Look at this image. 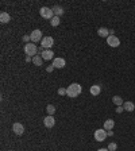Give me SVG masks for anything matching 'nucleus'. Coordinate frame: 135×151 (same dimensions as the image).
Returning a JSON list of instances; mask_svg holds the SVG:
<instances>
[{"label":"nucleus","instance_id":"nucleus-10","mask_svg":"<svg viewBox=\"0 0 135 151\" xmlns=\"http://www.w3.org/2000/svg\"><path fill=\"white\" fill-rule=\"evenodd\" d=\"M41 57H42L45 61H49V60H51V58L54 57V53L50 49H47V50H43L42 53H41Z\"/></svg>","mask_w":135,"mask_h":151},{"label":"nucleus","instance_id":"nucleus-9","mask_svg":"<svg viewBox=\"0 0 135 151\" xmlns=\"http://www.w3.org/2000/svg\"><path fill=\"white\" fill-rule=\"evenodd\" d=\"M53 66L54 67H58V69H62V67L65 66V60H64V58H61V57L54 58V60H53Z\"/></svg>","mask_w":135,"mask_h":151},{"label":"nucleus","instance_id":"nucleus-11","mask_svg":"<svg viewBox=\"0 0 135 151\" xmlns=\"http://www.w3.org/2000/svg\"><path fill=\"white\" fill-rule=\"evenodd\" d=\"M12 130H14V132L16 133V135H22V133L25 132V127L20 123H15L14 126H12Z\"/></svg>","mask_w":135,"mask_h":151},{"label":"nucleus","instance_id":"nucleus-2","mask_svg":"<svg viewBox=\"0 0 135 151\" xmlns=\"http://www.w3.org/2000/svg\"><path fill=\"white\" fill-rule=\"evenodd\" d=\"M39 14H41V16H42V18L50 19V20H51V19L56 16V15H54V12H53V10H51V8H49V7H42L41 10H39Z\"/></svg>","mask_w":135,"mask_h":151},{"label":"nucleus","instance_id":"nucleus-19","mask_svg":"<svg viewBox=\"0 0 135 151\" xmlns=\"http://www.w3.org/2000/svg\"><path fill=\"white\" fill-rule=\"evenodd\" d=\"M51 10H53V12H54V15H56V16H61V15L64 14V10H62L61 7H58V6L53 7Z\"/></svg>","mask_w":135,"mask_h":151},{"label":"nucleus","instance_id":"nucleus-23","mask_svg":"<svg viewBox=\"0 0 135 151\" xmlns=\"http://www.w3.org/2000/svg\"><path fill=\"white\" fill-rule=\"evenodd\" d=\"M58 95H60V96H64V95H66V89H64V88H60V89H58Z\"/></svg>","mask_w":135,"mask_h":151},{"label":"nucleus","instance_id":"nucleus-24","mask_svg":"<svg viewBox=\"0 0 135 151\" xmlns=\"http://www.w3.org/2000/svg\"><path fill=\"white\" fill-rule=\"evenodd\" d=\"M123 111H124V108H123V107H117V108H116V112L117 113H122Z\"/></svg>","mask_w":135,"mask_h":151},{"label":"nucleus","instance_id":"nucleus-7","mask_svg":"<svg viewBox=\"0 0 135 151\" xmlns=\"http://www.w3.org/2000/svg\"><path fill=\"white\" fill-rule=\"evenodd\" d=\"M30 38H31L32 42H39V41H42V31L41 30H34V31L30 34Z\"/></svg>","mask_w":135,"mask_h":151},{"label":"nucleus","instance_id":"nucleus-15","mask_svg":"<svg viewBox=\"0 0 135 151\" xmlns=\"http://www.w3.org/2000/svg\"><path fill=\"white\" fill-rule=\"evenodd\" d=\"M97 34H99L101 38H108V37H110V31H108L107 28H104V27L99 28V30H97Z\"/></svg>","mask_w":135,"mask_h":151},{"label":"nucleus","instance_id":"nucleus-12","mask_svg":"<svg viewBox=\"0 0 135 151\" xmlns=\"http://www.w3.org/2000/svg\"><path fill=\"white\" fill-rule=\"evenodd\" d=\"M114 126H115V122L112 119H108V120L104 122V130L105 131H111L112 128H114Z\"/></svg>","mask_w":135,"mask_h":151},{"label":"nucleus","instance_id":"nucleus-18","mask_svg":"<svg viewBox=\"0 0 135 151\" xmlns=\"http://www.w3.org/2000/svg\"><path fill=\"white\" fill-rule=\"evenodd\" d=\"M112 101H114V104L117 105V107H122L123 104H124L123 100H122V97H119V96H114V97H112Z\"/></svg>","mask_w":135,"mask_h":151},{"label":"nucleus","instance_id":"nucleus-8","mask_svg":"<svg viewBox=\"0 0 135 151\" xmlns=\"http://www.w3.org/2000/svg\"><path fill=\"white\" fill-rule=\"evenodd\" d=\"M43 124H45V127H47V128H53L54 124H56V119H54L51 115H49L43 119Z\"/></svg>","mask_w":135,"mask_h":151},{"label":"nucleus","instance_id":"nucleus-25","mask_svg":"<svg viewBox=\"0 0 135 151\" xmlns=\"http://www.w3.org/2000/svg\"><path fill=\"white\" fill-rule=\"evenodd\" d=\"M29 39H31V38H30V37H29V35H25V37H23V41H25V42H27Z\"/></svg>","mask_w":135,"mask_h":151},{"label":"nucleus","instance_id":"nucleus-16","mask_svg":"<svg viewBox=\"0 0 135 151\" xmlns=\"http://www.w3.org/2000/svg\"><path fill=\"white\" fill-rule=\"evenodd\" d=\"M100 92H101V88H100L99 85H92V86H91V95L97 96V95H100Z\"/></svg>","mask_w":135,"mask_h":151},{"label":"nucleus","instance_id":"nucleus-28","mask_svg":"<svg viewBox=\"0 0 135 151\" xmlns=\"http://www.w3.org/2000/svg\"><path fill=\"white\" fill-rule=\"evenodd\" d=\"M97 151H110V150H108V148H99Z\"/></svg>","mask_w":135,"mask_h":151},{"label":"nucleus","instance_id":"nucleus-22","mask_svg":"<svg viewBox=\"0 0 135 151\" xmlns=\"http://www.w3.org/2000/svg\"><path fill=\"white\" fill-rule=\"evenodd\" d=\"M117 148V144L116 143H110L108 144V150L110 151H115Z\"/></svg>","mask_w":135,"mask_h":151},{"label":"nucleus","instance_id":"nucleus-6","mask_svg":"<svg viewBox=\"0 0 135 151\" xmlns=\"http://www.w3.org/2000/svg\"><path fill=\"white\" fill-rule=\"evenodd\" d=\"M107 43H108L111 47H117V46L120 45V41H119V38H117L116 35L111 34V35L107 38Z\"/></svg>","mask_w":135,"mask_h":151},{"label":"nucleus","instance_id":"nucleus-17","mask_svg":"<svg viewBox=\"0 0 135 151\" xmlns=\"http://www.w3.org/2000/svg\"><path fill=\"white\" fill-rule=\"evenodd\" d=\"M43 62V58L41 55H35V57H32V63L34 65H37V66H41Z\"/></svg>","mask_w":135,"mask_h":151},{"label":"nucleus","instance_id":"nucleus-13","mask_svg":"<svg viewBox=\"0 0 135 151\" xmlns=\"http://www.w3.org/2000/svg\"><path fill=\"white\" fill-rule=\"evenodd\" d=\"M123 108H124V111H127V112H132L135 109V104L132 101H126L124 104H123Z\"/></svg>","mask_w":135,"mask_h":151},{"label":"nucleus","instance_id":"nucleus-27","mask_svg":"<svg viewBox=\"0 0 135 151\" xmlns=\"http://www.w3.org/2000/svg\"><path fill=\"white\" fill-rule=\"evenodd\" d=\"M107 135H108V136H112V135H114V132H112V131H107Z\"/></svg>","mask_w":135,"mask_h":151},{"label":"nucleus","instance_id":"nucleus-1","mask_svg":"<svg viewBox=\"0 0 135 151\" xmlns=\"http://www.w3.org/2000/svg\"><path fill=\"white\" fill-rule=\"evenodd\" d=\"M81 91H82L81 85L77 84V82H73V84H70L66 88V95H68V97L75 98V97H77V96L81 93Z\"/></svg>","mask_w":135,"mask_h":151},{"label":"nucleus","instance_id":"nucleus-21","mask_svg":"<svg viewBox=\"0 0 135 151\" xmlns=\"http://www.w3.org/2000/svg\"><path fill=\"white\" fill-rule=\"evenodd\" d=\"M46 111H47V113H49V115L53 116V113L56 112V108H54L53 105H47V107H46Z\"/></svg>","mask_w":135,"mask_h":151},{"label":"nucleus","instance_id":"nucleus-20","mask_svg":"<svg viewBox=\"0 0 135 151\" xmlns=\"http://www.w3.org/2000/svg\"><path fill=\"white\" fill-rule=\"evenodd\" d=\"M50 23H51V26H53V27H57V26L60 25V16H54V18L51 19V22H50Z\"/></svg>","mask_w":135,"mask_h":151},{"label":"nucleus","instance_id":"nucleus-26","mask_svg":"<svg viewBox=\"0 0 135 151\" xmlns=\"http://www.w3.org/2000/svg\"><path fill=\"white\" fill-rule=\"evenodd\" d=\"M46 70H47V72H53V70H54V66H53V65H51V66H49V67H47Z\"/></svg>","mask_w":135,"mask_h":151},{"label":"nucleus","instance_id":"nucleus-4","mask_svg":"<svg viewBox=\"0 0 135 151\" xmlns=\"http://www.w3.org/2000/svg\"><path fill=\"white\" fill-rule=\"evenodd\" d=\"M54 45V39L51 37H43V39L41 41V46H42L45 50L47 49H51Z\"/></svg>","mask_w":135,"mask_h":151},{"label":"nucleus","instance_id":"nucleus-14","mask_svg":"<svg viewBox=\"0 0 135 151\" xmlns=\"http://www.w3.org/2000/svg\"><path fill=\"white\" fill-rule=\"evenodd\" d=\"M10 20H11V16L8 12H1V14H0V22H1V23H8Z\"/></svg>","mask_w":135,"mask_h":151},{"label":"nucleus","instance_id":"nucleus-5","mask_svg":"<svg viewBox=\"0 0 135 151\" xmlns=\"http://www.w3.org/2000/svg\"><path fill=\"white\" fill-rule=\"evenodd\" d=\"M107 131L104 128H100V130H96L95 131V140L97 142H104L107 139Z\"/></svg>","mask_w":135,"mask_h":151},{"label":"nucleus","instance_id":"nucleus-3","mask_svg":"<svg viewBox=\"0 0 135 151\" xmlns=\"http://www.w3.org/2000/svg\"><path fill=\"white\" fill-rule=\"evenodd\" d=\"M25 53L27 54L29 57H31V55L35 57L37 53H38V49H37V46L34 45V43H26V46H25Z\"/></svg>","mask_w":135,"mask_h":151}]
</instances>
